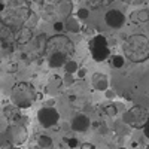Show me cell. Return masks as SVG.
<instances>
[{
	"mask_svg": "<svg viewBox=\"0 0 149 149\" xmlns=\"http://www.w3.org/2000/svg\"><path fill=\"white\" fill-rule=\"evenodd\" d=\"M133 21L134 22H146L149 19V12L148 10H139V12H134L133 14Z\"/></svg>",
	"mask_w": 149,
	"mask_h": 149,
	"instance_id": "18",
	"label": "cell"
},
{
	"mask_svg": "<svg viewBox=\"0 0 149 149\" xmlns=\"http://www.w3.org/2000/svg\"><path fill=\"white\" fill-rule=\"evenodd\" d=\"M10 98L14 106H17L18 109H27L36 100V90L29 82H18L10 91Z\"/></svg>",
	"mask_w": 149,
	"mask_h": 149,
	"instance_id": "3",
	"label": "cell"
},
{
	"mask_svg": "<svg viewBox=\"0 0 149 149\" xmlns=\"http://www.w3.org/2000/svg\"><path fill=\"white\" fill-rule=\"evenodd\" d=\"M124 64H125V57H122V55H113V57H110V66L112 67L121 69V67H124Z\"/></svg>",
	"mask_w": 149,
	"mask_h": 149,
	"instance_id": "19",
	"label": "cell"
},
{
	"mask_svg": "<svg viewBox=\"0 0 149 149\" xmlns=\"http://www.w3.org/2000/svg\"><path fill=\"white\" fill-rule=\"evenodd\" d=\"M146 149H149V146H148V148H146Z\"/></svg>",
	"mask_w": 149,
	"mask_h": 149,
	"instance_id": "38",
	"label": "cell"
},
{
	"mask_svg": "<svg viewBox=\"0 0 149 149\" xmlns=\"http://www.w3.org/2000/svg\"><path fill=\"white\" fill-rule=\"evenodd\" d=\"M0 40H2V43L5 46L12 43V42H15V30L8 27L3 22H0Z\"/></svg>",
	"mask_w": 149,
	"mask_h": 149,
	"instance_id": "12",
	"label": "cell"
},
{
	"mask_svg": "<svg viewBox=\"0 0 149 149\" xmlns=\"http://www.w3.org/2000/svg\"><path fill=\"white\" fill-rule=\"evenodd\" d=\"M58 2H63V0H58Z\"/></svg>",
	"mask_w": 149,
	"mask_h": 149,
	"instance_id": "37",
	"label": "cell"
},
{
	"mask_svg": "<svg viewBox=\"0 0 149 149\" xmlns=\"http://www.w3.org/2000/svg\"><path fill=\"white\" fill-rule=\"evenodd\" d=\"M72 9H73V3L70 2V0H63V2L58 3V8H57V12L61 15V17H70L72 14Z\"/></svg>",
	"mask_w": 149,
	"mask_h": 149,
	"instance_id": "15",
	"label": "cell"
},
{
	"mask_svg": "<svg viewBox=\"0 0 149 149\" xmlns=\"http://www.w3.org/2000/svg\"><path fill=\"white\" fill-rule=\"evenodd\" d=\"M60 119V113L54 107H42L37 112V121L43 128H51Z\"/></svg>",
	"mask_w": 149,
	"mask_h": 149,
	"instance_id": "7",
	"label": "cell"
},
{
	"mask_svg": "<svg viewBox=\"0 0 149 149\" xmlns=\"http://www.w3.org/2000/svg\"><path fill=\"white\" fill-rule=\"evenodd\" d=\"M3 46V43H2V40H0V48H2Z\"/></svg>",
	"mask_w": 149,
	"mask_h": 149,
	"instance_id": "34",
	"label": "cell"
},
{
	"mask_svg": "<svg viewBox=\"0 0 149 149\" xmlns=\"http://www.w3.org/2000/svg\"><path fill=\"white\" fill-rule=\"evenodd\" d=\"M106 97H107V98H113V97H115V93H112V91H107V90H106Z\"/></svg>",
	"mask_w": 149,
	"mask_h": 149,
	"instance_id": "31",
	"label": "cell"
},
{
	"mask_svg": "<svg viewBox=\"0 0 149 149\" xmlns=\"http://www.w3.org/2000/svg\"><path fill=\"white\" fill-rule=\"evenodd\" d=\"M64 67V70H66V73H70V74H73V73H76L78 72V63L76 61H66V64L63 66Z\"/></svg>",
	"mask_w": 149,
	"mask_h": 149,
	"instance_id": "23",
	"label": "cell"
},
{
	"mask_svg": "<svg viewBox=\"0 0 149 149\" xmlns=\"http://www.w3.org/2000/svg\"><path fill=\"white\" fill-rule=\"evenodd\" d=\"M63 24H64V29L70 33H78L81 29V24H79L78 18H73V17H67Z\"/></svg>",
	"mask_w": 149,
	"mask_h": 149,
	"instance_id": "16",
	"label": "cell"
},
{
	"mask_svg": "<svg viewBox=\"0 0 149 149\" xmlns=\"http://www.w3.org/2000/svg\"><path fill=\"white\" fill-rule=\"evenodd\" d=\"M119 149H125V148H119Z\"/></svg>",
	"mask_w": 149,
	"mask_h": 149,
	"instance_id": "35",
	"label": "cell"
},
{
	"mask_svg": "<svg viewBox=\"0 0 149 149\" xmlns=\"http://www.w3.org/2000/svg\"><path fill=\"white\" fill-rule=\"evenodd\" d=\"M104 112L109 115V116H115L116 115V106L115 104H109V106H106V109H104Z\"/></svg>",
	"mask_w": 149,
	"mask_h": 149,
	"instance_id": "25",
	"label": "cell"
},
{
	"mask_svg": "<svg viewBox=\"0 0 149 149\" xmlns=\"http://www.w3.org/2000/svg\"><path fill=\"white\" fill-rule=\"evenodd\" d=\"M85 74H86V70L85 69H78V76L79 78H85Z\"/></svg>",
	"mask_w": 149,
	"mask_h": 149,
	"instance_id": "29",
	"label": "cell"
},
{
	"mask_svg": "<svg viewBox=\"0 0 149 149\" xmlns=\"http://www.w3.org/2000/svg\"><path fill=\"white\" fill-rule=\"evenodd\" d=\"M54 52H63L66 55H72L74 52V45L66 34L57 33L51 37H48L46 45H45V54L46 55H51Z\"/></svg>",
	"mask_w": 149,
	"mask_h": 149,
	"instance_id": "4",
	"label": "cell"
},
{
	"mask_svg": "<svg viewBox=\"0 0 149 149\" xmlns=\"http://www.w3.org/2000/svg\"><path fill=\"white\" fill-rule=\"evenodd\" d=\"M115 0H90V3L93 8H106V6H110Z\"/></svg>",
	"mask_w": 149,
	"mask_h": 149,
	"instance_id": "22",
	"label": "cell"
},
{
	"mask_svg": "<svg viewBox=\"0 0 149 149\" xmlns=\"http://www.w3.org/2000/svg\"><path fill=\"white\" fill-rule=\"evenodd\" d=\"M149 119V112L145 106H133L128 109L122 116V121L125 125H130L131 128H143L146 121Z\"/></svg>",
	"mask_w": 149,
	"mask_h": 149,
	"instance_id": "5",
	"label": "cell"
},
{
	"mask_svg": "<svg viewBox=\"0 0 149 149\" xmlns=\"http://www.w3.org/2000/svg\"><path fill=\"white\" fill-rule=\"evenodd\" d=\"M143 133H145V137H148L149 139V119L146 121V124H145V125H143Z\"/></svg>",
	"mask_w": 149,
	"mask_h": 149,
	"instance_id": "27",
	"label": "cell"
},
{
	"mask_svg": "<svg viewBox=\"0 0 149 149\" xmlns=\"http://www.w3.org/2000/svg\"><path fill=\"white\" fill-rule=\"evenodd\" d=\"M31 14L27 0H2L0 2V22L15 31L26 26Z\"/></svg>",
	"mask_w": 149,
	"mask_h": 149,
	"instance_id": "1",
	"label": "cell"
},
{
	"mask_svg": "<svg viewBox=\"0 0 149 149\" xmlns=\"http://www.w3.org/2000/svg\"><path fill=\"white\" fill-rule=\"evenodd\" d=\"M104 21L110 29H121L125 22V15L118 9H109L104 15Z\"/></svg>",
	"mask_w": 149,
	"mask_h": 149,
	"instance_id": "8",
	"label": "cell"
},
{
	"mask_svg": "<svg viewBox=\"0 0 149 149\" xmlns=\"http://www.w3.org/2000/svg\"><path fill=\"white\" fill-rule=\"evenodd\" d=\"M8 133L12 139V143L14 145H22L27 140V128L21 125V124H14L8 128Z\"/></svg>",
	"mask_w": 149,
	"mask_h": 149,
	"instance_id": "9",
	"label": "cell"
},
{
	"mask_svg": "<svg viewBox=\"0 0 149 149\" xmlns=\"http://www.w3.org/2000/svg\"><path fill=\"white\" fill-rule=\"evenodd\" d=\"M31 39H33V31H31V29L27 27V26H22L21 29H18V30L15 31V42L19 43V45H26V43H29Z\"/></svg>",
	"mask_w": 149,
	"mask_h": 149,
	"instance_id": "11",
	"label": "cell"
},
{
	"mask_svg": "<svg viewBox=\"0 0 149 149\" xmlns=\"http://www.w3.org/2000/svg\"><path fill=\"white\" fill-rule=\"evenodd\" d=\"M88 17H90V10H88V9L81 8V9L78 10V18H79V19H86Z\"/></svg>",
	"mask_w": 149,
	"mask_h": 149,
	"instance_id": "24",
	"label": "cell"
},
{
	"mask_svg": "<svg viewBox=\"0 0 149 149\" xmlns=\"http://www.w3.org/2000/svg\"><path fill=\"white\" fill-rule=\"evenodd\" d=\"M66 143H67V146H69L70 149L78 148V145H79V142H78V139H76V137H70V139H67V140H66Z\"/></svg>",
	"mask_w": 149,
	"mask_h": 149,
	"instance_id": "26",
	"label": "cell"
},
{
	"mask_svg": "<svg viewBox=\"0 0 149 149\" xmlns=\"http://www.w3.org/2000/svg\"><path fill=\"white\" fill-rule=\"evenodd\" d=\"M14 149H19V148H14Z\"/></svg>",
	"mask_w": 149,
	"mask_h": 149,
	"instance_id": "36",
	"label": "cell"
},
{
	"mask_svg": "<svg viewBox=\"0 0 149 149\" xmlns=\"http://www.w3.org/2000/svg\"><path fill=\"white\" fill-rule=\"evenodd\" d=\"M122 52L133 63H143L149 58V37L145 34H131L122 43Z\"/></svg>",
	"mask_w": 149,
	"mask_h": 149,
	"instance_id": "2",
	"label": "cell"
},
{
	"mask_svg": "<svg viewBox=\"0 0 149 149\" xmlns=\"http://www.w3.org/2000/svg\"><path fill=\"white\" fill-rule=\"evenodd\" d=\"M128 3H143V0H128Z\"/></svg>",
	"mask_w": 149,
	"mask_h": 149,
	"instance_id": "32",
	"label": "cell"
},
{
	"mask_svg": "<svg viewBox=\"0 0 149 149\" xmlns=\"http://www.w3.org/2000/svg\"><path fill=\"white\" fill-rule=\"evenodd\" d=\"M5 115H6L10 121H17V119L19 118V110H18L17 106H14V107H6V109H5Z\"/></svg>",
	"mask_w": 149,
	"mask_h": 149,
	"instance_id": "21",
	"label": "cell"
},
{
	"mask_svg": "<svg viewBox=\"0 0 149 149\" xmlns=\"http://www.w3.org/2000/svg\"><path fill=\"white\" fill-rule=\"evenodd\" d=\"M90 49H91V55L93 58L100 63V61L106 60L109 57V46H107V40L103 34H97L93 37V40L90 42Z\"/></svg>",
	"mask_w": 149,
	"mask_h": 149,
	"instance_id": "6",
	"label": "cell"
},
{
	"mask_svg": "<svg viewBox=\"0 0 149 149\" xmlns=\"http://www.w3.org/2000/svg\"><path fill=\"white\" fill-rule=\"evenodd\" d=\"M81 149H95V148H94V145H91V143H84V145L81 146Z\"/></svg>",
	"mask_w": 149,
	"mask_h": 149,
	"instance_id": "30",
	"label": "cell"
},
{
	"mask_svg": "<svg viewBox=\"0 0 149 149\" xmlns=\"http://www.w3.org/2000/svg\"><path fill=\"white\" fill-rule=\"evenodd\" d=\"M37 145H39L40 149H49V148H52L54 142H52V139L49 137V136L42 134V136H39V139H37Z\"/></svg>",
	"mask_w": 149,
	"mask_h": 149,
	"instance_id": "17",
	"label": "cell"
},
{
	"mask_svg": "<svg viewBox=\"0 0 149 149\" xmlns=\"http://www.w3.org/2000/svg\"><path fill=\"white\" fill-rule=\"evenodd\" d=\"M12 145H14V143H12V139H10L8 130L3 131V133H0V146H2V148H10Z\"/></svg>",
	"mask_w": 149,
	"mask_h": 149,
	"instance_id": "20",
	"label": "cell"
},
{
	"mask_svg": "<svg viewBox=\"0 0 149 149\" xmlns=\"http://www.w3.org/2000/svg\"><path fill=\"white\" fill-rule=\"evenodd\" d=\"M91 125V121L86 115H76L72 121V130L73 131H78V133H84L90 128Z\"/></svg>",
	"mask_w": 149,
	"mask_h": 149,
	"instance_id": "10",
	"label": "cell"
},
{
	"mask_svg": "<svg viewBox=\"0 0 149 149\" xmlns=\"http://www.w3.org/2000/svg\"><path fill=\"white\" fill-rule=\"evenodd\" d=\"M54 29H55V31H58V33H60L61 30H63V29H64V24L58 21V22H55V24H54Z\"/></svg>",
	"mask_w": 149,
	"mask_h": 149,
	"instance_id": "28",
	"label": "cell"
},
{
	"mask_svg": "<svg viewBox=\"0 0 149 149\" xmlns=\"http://www.w3.org/2000/svg\"><path fill=\"white\" fill-rule=\"evenodd\" d=\"M67 58H69V55H66L63 52H54L51 55H48V64H49V67H52V69L63 67L66 64Z\"/></svg>",
	"mask_w": 149,
	"mask_h": 149,
	"instance_id": "13",
	"label": "cell"
},
{
	"mask_svg": "<svg viewBox=\"0 0 149 149\" xmlns=\"http://www.w3.org/2000/svg\"><path fill=\"white\" fill-rule=\"evenodd\" d=\"M34 2H37V3H43V0H34Z\"/></svg>",
	"mask_w": 149,
	"mask_h": 149,
	"instance_id": "33",
	"label": "cell"
},
{
	"mask_svg": "<svg viewBox=\"0 0 149 149\" xmlns=\"http://www.w3.org/2000/svg\"><path fill=\"white\" fill-rule=\"evenodd\" d=\"M91 82H93V86H94L97 91H106V90L109 88L107 76H106V74H103V73H98V72L94 73Z\"/></svg>",
	"mask_w": 149,
	"mask_h": 149,
	"instance_id": "14",
	"label": "cell"
}]
</instances>
